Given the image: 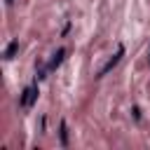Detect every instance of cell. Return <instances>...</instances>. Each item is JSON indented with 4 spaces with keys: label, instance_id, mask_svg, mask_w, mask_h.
Masks as SVG:
<instances>
[{
    "label": "cell",
    "instance_id": "obj_1",
    "mask_svg": "<svg viewBox=\"0 0 150 150\" xmlns=\"http://www.w3.org/2000/svg\"><path fill=\"white\" fill-rule=\"evenodd\" d=\"M122 56H124V47L120 45V47H117V52H115V56H110V61H108V63H105V66H103V68L96 73V77H103V75H108V73H110V70H112V68H115V66L122 61Z\"/></svg>",
    "mask_w": 150,
    "mask_h": 150
},
{
    "label": "cell",
    "instance_id": "obj_2",
    "mask_svg": "<svg viewBox=\"0 0 150 150\" xmlns=\"http://www.w3.org/2000/svg\"><path fill=\"white\" fill-rule=\"evenodd\" d=\"M38 94H40V91H38V84H28V87L23 89V94H21V101H19L21 108H30V105L35 103Z\"/></svg>",
    "mask_w": 150,
    "mask_h": 150
},
{
    "label": "cell",
    "instance_id": "obj_3",
    "mask_svg": "<svg viewBox=\"0 0 150 150\" xmlns=\"http://www.w3.org/2000/svg\"><path fill=\"white\" fill-rule=\"evenodd\" d=\"M63 56H66V49L61 47V49H56V54L52 56V61H49V66H47V70H54L56 66H61V61H63Z\"/></svg>",
    "mask_w": 150,
    "mask_h": 150
},
{
    "label": "cell",
    "instance_id": "obj_4",
    "mask_svg": "<svg viewBox=\"0 0 150 150\" xmlns=\"http://www.w3.org/2000/svg\"><path fill=\"white\" fill-rule=\"evenodd\" d=\"M59 138H61V145L66 148L68 145V124H66V120H61V124H59Z\"/></svg>",
    "mask_w": 150,
    "mask_h": 150
},
{
    "label": "cell",
    "instance_id": "obj_5",
    "mask_svg": "<svg viewBox=\"0 0 150 150\" xmlns=\"http://www.w3.org/2000/svg\"><path fill=\"white\" fill-rule=\"evenodd\" d=\"M16 49H19V40H12V42L5 47V59H7V61H9V59H14Z\"/></svg>",
    "mask_w": 150,
    "mask_h": 150
},
{
    "label": "cell",
    "instance_id": "obj_6",
    "mask_svg": "<svg viewBox=\"0 0 150 150\" xmlns=\"http://www.w3.org/2000/svg\"><path fill=\"white\" fill-rule=\"evenodd\" d=\"M12 2H14V0H7V5H12Z\"/></svg>",
    "mask_w": 150,
    "mask_h": 150
},
{
    "label": "cell",
    "instance_id": "obj_7",
    "mask_svg": "<svg viewBox=\"0 0 150 150\" xmlns=\"http://www.w3.org/2000/svg\"><path fill=\"white\" fill-rule=\"evenodd\" d=\"M148 61H150V52H148Z\"/></svg>",
    "mask_w": 150,
    "mask_h": 150
}]
</instances>
